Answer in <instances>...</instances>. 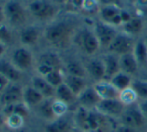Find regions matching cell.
Listing matches in <instances>:
<instances>
[{
    "instance_id": "9c48e42d",
    "label": "cell",
    "mask_w": 147,
    "mask_h": 132,
    "mask_svg": "<svg viewBox=\"0 0 147 132\" xmlns=\"http://www.w3.org/2000/svg\"><path fill=\"white\" fill-rule=\"evenodd\" d=\"M10 61L20 71L24 72L32 68L34 64V57L29 48L25 46H20L12 51Z\"/></svg>"
},
{
    "instance_id": "6da1fadb",
    "label": "cell",
    "mask_w": 147,
    "mask_h": 132,
    "mask_svg": "<svg viewBox=\"0 0 147 132\" xmlns=\"http://www.w3.org/2000/svg\"><path fill=\"white\" fill-rule=\"evenodd\" d=\"M79 28L71 19L54 20L43 31L46 42L57 50H66L74 43Z\"/></svg>"
},
{
    "instance_id": "8fae6325",
    "label": "cell",
    "mask_w": 147,
    "mask_h": 132,
    "mask_svg": "<svg viewBox=\"0 0 147 132\" xmlns=\"http://www.w3.org/2000/svg\"><path fill=\"white\" fill-rule=\"evenodd\" d=\"M83 63L85 66L87 78H89L93 83L105 79V67L102 57H87Z\"/></svg>"
},
{
    "instance_id": "e0dca14e",
    "label": "cell",
    "mask_w": 147,
    "mask_h": 132,
    "mask_svg": "<svg viewBox=\"0 0 147 132\" xmlns=\"http://www.w3.org/2000/svg\"><path fill=\"white\" fill-rule=\"evenodd\" d=\"M120 29H121V31L134 37V38H140L143 35L145 26H144V22L141 17L132 16L127 22H125L120 27Z\"/></svg>"
},
{
    "instance_id": "44dd1931",
    "label": "cell",
    "mask_w": 147,
    "mask_h": 132,
    "mask_svg": "<svg viewBox=\"0 0 147 132\" xmlns=\"http://www.w3.org/2000/svg\"><path fill=\"white\" fill-rule=\"evenodd\" d=\"M119 66L120 71L129 74L132 77H134L140 69L139 64L132 52L119 56Z\"/></svg>"
},
{
    "instance_id": "f6af8a7d",
    "label": "cell",
    "mask_w": 147,
    "mask_h": 132,
    "mask_svg": "<svg viewBox=\"0 0 147 132\" xmlns=\"http://www.w3.org/2000/svg\"><path fill=\"white\" fill-rule=\"evenodd\" d=\"M135 5H137L139 8H146L147 7V0H137Z\"/></svg>"
},
{
    "instance_id": "ab89813d",
    "label": "cell",
    "mask_w": 147,
    "mask_h": 132,
    "mask_svg": "<svg viewBox=\"0 0 147 132\" xmlns=\"http://www.w3.org/2000/svg\"><path fill=\"white\" fill-rule=\"evenodd\" d=\"M100 5H114L122 8V0H98Z\"/></svg>"
},
{
    "instance_id": "ee69618b",
    "label": "cell",
    "mask_w": 147,
    "mask_h": 132,
    "mask_svg": "<svg viewBox=\"0 0 147 132\" xmlns=\"http://www.w3.org/2000/svg\"><path fill=\"white\" fill-rule=\"evenodd\" d=\"M6 51H7V44H5L3 42H0V59L3 58Z\"/></svg>"
},
{
    "instance_id": "7a4b0ae2",
    "label": "cell",
    "mask_w": 147,
    "mask_h": 132,
    "mask_svg": "<svg viewBox=\"0 0 147 132\" xmlns=\"http://www.w3.org/2000/svg\"><path fill=\"white\" fill-rule=\"evenodd\" d=\"M74 43H76L80 51L87 57L95 56V54L101 50L92 27L85 26V27L79 28L76 33Z\"/></svg>"
},
{
    "instance_id": "7402d4cb",
    "label": "cell",
    "mask_w": 147,
    "mask_h": 132,
    "mask_svg": "<svg viewBox=\"0 0 147 132\" xmlns=\"http://www.w3.org/2000/svg\"><path fill=\"white\" fill-rule=\"evenodd\" d=\"M101 57L105 67V79L109 80L112 76L120 71L119 56L113 53L105 52Z\"/></svg>"
},
{
    "instance_id": "c3c4849f",
    "label": "cell",
    "mask_w": 147,
    "mask_h": 132,
    "mask_svg": "<svg viewBox=\"0 0 147 132\" xmlns=\"http://www.w3.org/2000/svg\"><path fill=\"white\" fill-rule=\"evenodd\" d=\"M142 39H143L144 42H145L147 45V28H145V30H144V33H143V35H142Z\"/></svg>"
},
{
    "instance_id": "7c38bea8",
    "label": "cell",
    "mask_w": 147,
    "mask_h": 132,
    "mask_svg": "<svg viewBox=\"0 0 147 132\" xmlns=\"http://www.w3.org/2000/svg\"><path fill=\"white\" fill-rule=\"evenodd\" d=\"M124 109L125 106L118 99H106V100H101L96 106L95 110L118 122Z\"/></svg>"
},
{
    "instance_id": "1f68e13d",
    "label": "cell",
    "mask_w": 147,
    "mask_h": 132,
    "mask_svg": "<svg viewBox=\"0 0 147 132\" xmlns=\"http://www.w3.org/2000/svg\"><path fill=\"white\" fill-rule=\"evenodd\" d=\"M26 119L27 118L21 116V115H9V116L5 117V125L11 130L19 131L25 124Z\"/></svg>"
},
{
    "instance_id": "836d02e7",
    "label": "cell",
    "mask_w": 147,
    "mask_h": 132,
    "mask_svg": "<svg viewBox=\"0 0 147 132\" xmlns=\"http://www.w3.org/2000/svg\"><path fill=\"white\" fill-rule=\"evenodd\" d=\"M44 78L50 85H52L54 88H56L59 85H61L62 83H64L65 72H64V70H54V71L47 74L46 76H44Z\"/></svg>"
},
{
    "instance_id": "f1b7e54d",
    "label": "cell",
    "mask_w": 147,
    "mask_h": 132,
    "mask_svg": "<svg viewBox=\"0 0 147 132\" xmlns=\"http://www.w3.org/2000/svg\"><path fill=\"white\" fill-rule=\"evenodd\" d=\"M52 99H44L38 106L36 107L37 113L39 114V116L43 119V120L47 122H50V121L56 119V116L54 114V111H53L52 107Z\"/></svg>"
},
{
    "instance_id": "277c9868",
    "label": "cell",
    "mask_w": 147,
    "mask_h": 132,
    "mask_svg": "<svg viewBox=\"0 0 147 132\" xmlns=\"http://www.w3.org/2000/svg\"><path fill=\"white\" fill-rule=\"evenodd\" d=\"M118 123L126 125L141 132H147V120L140 111L138 104L125 107Z\"/></svg>"
},
{
    "instance_id": "7dc6e473",
    "label": "cell",
    "mask_w": 147,
    "mask_h": 132,
    "mask_svg": "<svg viewBox=\"0 0 147 132\" xmlns=\"http://www.w3.org/2000/svg\"><path fill=\"white\" fill-rule=\"evenodd\" d=\"M5 125V116L2 113H0V129Z\"/></svg>"
},
{
    "instance_id": "30bf717a",
    "label": "cell",
    "mask_w": 147,
    "mask_h": 132,
    "mask_svg": "<svg viewBox=\"0 0 147 132\" xmlns=\"http://www.w3.org/2000/svg\"><path fill=\"white\" fill-rule=\"evenodd\" d=\"M122 9L114 5H100L98 10V20L112 25L116 28H120L123 24L121 17Z\"/></svg>"
},
{
    "instance_id": "d4e9b609",
    "label": "cell",
    "mask_w": 147,
    "mask_h": 132,
    "mask_svg": "<svg viewBox=\"0 0 147 132\" xmlns=\"http://www.w3.org/2000/svg\"><path fill=\"white\" fill-rule=\"evenodd\" d=\"M64 72L67 75L78 76V77L87 78L85 66L82 61L76 60V59H70L67 62L64 63Z\"/></svg>"
},
{
    "instance_id": "d590c367",
    "label": "cell",
    "mask_w": 147,
    "mask_h": 132,
    "mask_svg": "<svg viewBox=\"0 0 147 132\" xmlns=\"http://www.w3.org/2000/svg\"><path fill=\"white\" fill-rule=\"evenodd\" d=\"M100 8L98 0H84L82 10L86 14H98V10Z\"/></svg>"
},
{
    "instance_id": "b9f144b4",
    "label": "cell",
    "mask_w": 147,
    "mask_h": 132,
    "mask_svg": "<svg viewBox=\"0 0 147 132\" xmlns=\"http://www.w3.org/2000/svg\"><path fill=\"white\" fill-rule=\"evenodd\" d=\"M9 84H10V82L8 81L7 78H5L2 74H0V94L6 89V87H7Z\"/></svg>"
},
{
    "instance_id": "8992f818",
    "label": "cell",
    "mask_w": 147,
    "mask_h": 132,
    "mask_svg": "<svg viewBox=\"0 0 147 132\" xmlns=\"http://www.w3.org/2000/svg\"><path fill=\"white\" fill-rule=\"evenodd\" d=\"M6 21L12 26H22L27 20V12L18 0H8L4 4Z\"/></svg>"
},
{
    "instance_id": "f546056e",
    "label": "cell",
    "mask_w": 147,
    "mask_h": 132,
    "mask_svg": "<svg viewBox=\"0 0 147 132\" xmlns=\"http://www.w3.org/2000/svg\"><path fill=\"white\" fill-rule=\"evenodd\" d=\"M133 79H134V77H132L131 75H129V74H127V73H124V72H122V71H119L118 73L115 74L114 76H112V77L109 79V81H110L119 91H121V90L130 87Z\"/></svg>"
},
{
    "instance_id": "ffe728a7",
    "label": "cell",
    "mask_w": 147,
    "mask_h": 132,
    "mask_svg": "<svg viewBox=\"0 0 147 132\" xmlns=\"http://www.w3.org/2000/svg\"><path fill=\"white\" fill-rule=\"evenodd\" d=\"M39 38H40V30L35 26H25L19 32V41L22 46H33L38 42Z\"/></svg>"
},
{
    "instance_id": "f35d334b",
    "label": "cell",
    "mask_w": 147,
    "mask_h": 132,
    "mask_svg": "<svg viewBox=\"0 0 147 132\" xmlns=\"http://www.w3.org/2000/svg\"><path fill=\"white\" fill-rule=\"evenodd\" d=\"M83 3H84V0H69L67 4H69L71 6L72 10L78 11V10H82Z\"/></svg>"
},
{
    "instance_id": "d6a6232c",
    "label": "cell",
    "mask_w": 147,
    "mask_h": 132,
    "mask_svg": "<svg viewBox=\"0 0 147 132\" xmlns=\"http://www.w3.org/2000/svg\"><path fill=\"white\" fill-rule=\"evenodd\" d=\"M132 89L137 94L139 100L147 99V80L141 78H134L131 83Z\"/></svg>"
},
{
    "instance_id": "f907efd6",
    "label": "cell",
    "mask_w": 147,
    "mask_h": 132,
    "mask_svg": "<svg viewBox=\"0 0 147 132\" xmlns=\"http://www.w3.org/2000/svg\"><path fill=\"white\" fill-rule=\"evenodd\" d=\"M75 132H84V131H81V130H78V129H76Z\"/></svg>"
},
{
    "instance_id": "4316f807",
    "label": "cell",
    "mask_w": 147,
    "mask_h": 132,
    "mask_svg": "<svg viewBox=\"0 0 147 132\" xmlns=\"http://www.w3.org/2000/svg\"><path fill=\"white\" fill-rule=\"evenodd\" d=\"M133 55L135 56L140 68H147V45L142 37L136 39L133 49Z\"/></svg>"
},
{
    "instance_id": "74e56055",
    "label": "cell",
    "mask_w": 147,
    "mask_h": 132,
    "mask_svg": "<svg viewBox=\"0 0 147 132\" xmlns=\"http://www.w3.org/2000/svg\"><path fill=\"white\" fill-rule=\"evenodd\" d=\"M112 132H141V131L136 130V129L131 128V127H129V126H126V125L117 123Z\"/></svg>"
},
{
    "instance_id": "5bb4252c",
    "label": "cell",
    "mask_w": 147,
    "mask_h": 132,
    "mask_svg": "<svg viewBox=\"0 0 147 132\" xmlns=\"http://www.w3.org/2000/svg\"><path fill=\"white\" fill-rule=\"evenodd\" d=\"M23 102V88L18 83H10L0 94V104L3 106Z\"/></svg>"
},
{
    "instance_id": "3957f363",
    "label": "cell",
    "mask_w": 147,
    "mask_h": 132,
    "mask_svg": "<svg viewBox=\"0 0 147 132\" xmlns=\"http://www.w3.org/2000/svg\"><path fill=\"white\" fill-rule=\"evenodd\" d=\"M28 11L32 17L39 21H52L59 12L55 3L48 0H33L28 5Z\"/></svg>"
},
{
    "instance_id": "8d00e7d4",
    "label": "cell",
    "mask_w": 147,
    "mask_h": 132,
    "mask_svg": "<svg viewBox=\"0 0 147 132\" xmlns=\"http://www.w3.org/2000/svg\"><path fill=\"white\" fill-rule=\"evenodd\" d=\"M12 41V33L6 24H0V42L8 44Z\"/></svg>"
},
{
    "instance_id": "d6986e66",
    "label": "cell",
    "mask_w": 147,
    "mask_h": 132,
    "mask_svg": "<svg viewBox=\"0 0 147 132\" xmlns=\"http://www.w3.org/2000/svg\"><path fill=\"white\" fill-rule=\"evenodd\" d=\"M31 86H33L45 99H52L55 97V88L50 85L42 76H33L31 79Z\"/></svg>"
},
{
    "instance_id": "484cf974",
    "label": "cell",
    "mask_w": 147,
    "mask_h": 132,
    "mask_svg": "<svg viewBox=\"0 0 147 132\" xmlns=\"http://www.w3.org/2000/svg\"><path fill=\"white\" fill-rule=\"evenodd\" d=\"M64 83L72 90L76 96H78L86 87L88 86L87 78L83 77H78V76H72L65 74V78H64Z\"/></svg>"
},
{
    "instance_id": "7bdbcfd3",
    "label": "cell",
    "mask_w": 147,
    "mask_h": 132,
    "mask_svg": "<svg viewBox=\"0 0 147 132\" xmlns=\"http://www.w3.org/2000/svg\"><path fill=\"white\" fill-rule=\"evenodd\" d=\"M6 22L5 12H4V6L0 4V24H4Z\"/></svg>"
},
{
    "instance_id": "83f0119b",
    "label": "cell",
    "mask_w": 147,
    "mask_h": 132,
    "mask_svg": "<svg viewBox=\"0 0 147 132\" xmlns=\"http://www.w3.org/2000/svg\"><path fill=\"white\" fill-rule=\"evenodd\" d=\"M2 114L5 117L9 115H21V116L27 118L29 116L30 108L24 102L15 103V104L6 105L2 107Z\"/></svg>"
},
{
    "instance_id": "e575fe53",
    "label": "cell",
    "mask_w": 147,
    "mask_h": 132,
    "mask_svg": "<svg viewBox=\"0 0 147 132\" xmlns=\"http://www.w3.org/2000/svg\"><path fill=\"white\" fill-rule=\"evenodd\" d=\"M52 107H53V111H54V114H55V116H56V118L69 114L70 108H71L69 105H67L66 103L62 102V101H60L56 98H53Z\"/></svg>"
},
{
    "instance_id": "603a6c76",
    "label": "cell",
    "mask_w": 147,
    "mask_h": 132,
    "mask_svg": "<svg viewBox=\"0 0 147 132\" xmlns=\"http://www.w3.org/2000/svg\"><path fill=\"white\" fill-rule=\"evenodd\" d=\"M62 102L66 103L67 105L71 106H77V96L72 92V90L66 85L65 83H62L58 87L55 88V97Z\"/></svg>"
},
{
    "instance_id": "cb8c5ba5",
    "label": "cell",
    "mask_w": 147,
    "mask_h": 132,
    "mask_svg": "<svg viewBox=\"0 0 147 132\" xmlns=\"http://www.w3.org/2000/svg\"><path fill=\"white\" fill-rule=\"evenodd\" d=\"M44 99L45 98L33 86H26L23 88V102L30 109L36 108Z\"/></svg>"
},
{
    "instance_id": "9a60e30c",
    "label": "cell",
    "mask_w": 147,
    "mask_h": 132,
    "mask_svg": "<svg viewBox=\"0 0 147 132\" xmlns=\"http://www.w3.org/2000/svg\"><path fill=\"white\" fill-rule=\"evenodd\" d=\"M101 101L100 97L96 93L93 85H88L79 95L77 96V106L84 107L86 109H95Z\"/></svg>"
},
{
    "instance_id": "bcb514c9",
    "label": "cell",
    "mask_w": 147,
    "mask_h": 132,
    "mask_svg": "<svg viewBox=\"0 0 147 132\" xmlns=\"http://www.w3.org/2000/svg\"><path fill=\"white\" fill-rule=\"evenodd\" d=\"M51 1L56 5H63V4H67L69 0H51Z\"/></svg>"
},
{
    "instance_id": "5b68a950",
    "label": "cell",
    "mask_w": 147,
    "mask_h": 132,
    "mask_svg": "<svg viewBox=\"0 0 147 132\" xmlns=\"http://www.w3.org/2000/svg\"><path fill=\"white\" fill-rule=\"evenodd\" d=\"M64 63L62 62L61 58L54 51H45L41 53L38 57L36 65L37 74L42 77L46 76L50 72L54 70H64Z\"/></svg>"
},
{
    "instance_id": "2e32d148",
    "label": "cell",
    "mask_w": 147,
    "mask_h": 132,
    "mask_svg": "<svg viewBox=\"0 0 147 132\" xmlns=\"http://www.w3.org/2000/svg\"><path fill=\"white\" fill-rule=\"evenodd\" d=\"M92 85L101 100H106V99H118L120 91L109 81V80L103 79V80H101V81L96 82V83H93Z\"/></svg>"
},
{
    "instance_id": "4fadbf2b",
    "label": "cell",
    "mask_w": 147,
    "mask_h": 132,
    "mask_svg": "<svg viewBox=\"0 0 147 132\" xmlns=\"http://www.w3.org/2000/svg\"><path fill=\"white\" fill-rule=\"evenodd\" d=\"M76 126L71 114L58 117L54 120L47 122L44 127V132H75Z\"/></svg>"
},
{
    "instance_id": "ba28073f",
    "label": "cell",
    "mask_w": 147,
    "mask_h": 132,
    "mask_svg": "<svg viewBox=\"0 0 147 132\" xmlns=\"http://www.w3.org/2000/svg\"><path fill=\"white\" fill-rule=\"evenodd\" d=\"M92 29L94 31L95 35H96V38L99 42L101 50L104 51L107 50L109 45L111 44L113 39L115 38L117 33L119 32L118 28L114 27L112 25H109L107 23H104V22L100 21V20H97L93 24Z\"/></svg>"
},
{
    "instance_id": "681fc988",
    "label": "cell",
    "mask_w": 147,
    "mask_h": 132,
    "mask_svg": "<svg viewBox=\"0 0 147 132\" xmlns=\"http://www.w3.org/2000/svg\"><path fill=\"white\" fill-rule=\"evenodd\" d=\"M127 2L129 4H131V5H135L136 2H137V0H127Z\"/></svg>"
},
{
    "instance_id": "ac0fdd59",
    "label": "cell",
    "mask_w": 147,
    "mask_h": 132,
    "mask_svg": "<svg viewBox=\"0 0 147 132\" xmlns=\"http://www.w3.org/2000/svg\"><path fill=\"white\" fill-rule=\"evenodd\" d=\"M0 74L7 78L10 83H18L22 78V71L12 64L10 60L0 59Z\"/></svg>"
},
{
    "instance_id": "52a82bcc",
    "label": "cell",
    "mask_w": 147,
    "mask_h": 132,
    "mask_svg": "<svg viewBox=\"0 0 147 132\" xmlns=\"http://www.w3.org/2000/svg\"><path fill=\"white\" fill-rule=\"evenodd\" d=\"M136 39L137 38H134V37L119 30V32L117 33V35L115 36V38L113 39V41L105 52L113 53L117 56L131 53L133 52Z\"/></svg>"
},
{
    "instance_id": "4dcf8cb0",
    "label": "cell",
    "mask_w": 147,
    "mask_h": 132,
    "mask_svg": "<svg viewBox=\"0 0 147 132\" xmlns=\"http://www.w3.org/2000/svg\"><path fill=\"white\" fill-rule=\"evenodd\" d=\"M118 100H119L125 107H128V106H132V105L137 104L138 101H139V98H138L137 94L135 93V91H134L131 86H130V87L121 90V91L119 92Z\"/></svg>"
},
{
    "instance_id": "60d3db41",
    "label": "cell",
    "mask_w": 147,
    "mask_h": 132,
    "mask_svg": "<svg viewBox=\"0 0 147 132\" xmlns=\"http://www.w3.org/2000/svg\"><path fill=\"white\" fill-rule=\"evenodd\" d=\"M137 104L140 111H141L142 114L144 115V117H145L147 120V99H145V100H139Z\"/></svg>"
}]
</instances>
